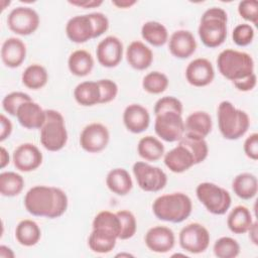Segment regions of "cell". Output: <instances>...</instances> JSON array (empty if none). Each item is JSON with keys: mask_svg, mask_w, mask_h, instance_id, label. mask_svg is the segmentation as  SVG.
<instances>
[{"mask_svg": "<svg viewBox=\"0 0 258 258\" xmlns=\"http://www.w3.org/2000/svg\"><path fill=\"white\" fill-rule=\"evenodd\" d=\"M117 215L121 220V233L119 235V239L128 240L132 238L137 231V222L135 216L128 210L118 211Z\"/></svg>", "mask_w": 258, "mask_h": 258, "instance_id": "obj_40", "label": "cell"}, {"mask_svg": "<svg viewBox=\"0 0 258 258\" xmlns=\"http://www.w3.org/2000/svg\"><path fill=\"white\" fill-rule=\"evenodd\" d=\"M141 36L149 44L159 47L168 41L166 27L158 21H147L141 27Z\"/></svg>", "mask_w": 258, "mask_h": 258, "instance_id": "obj_33", "label": "cell"}, {"mask_svg": "<svg viewBox=\"0 0 258 258\" xmlns=\"http://www.w3.org/2000/svg\"><path fill=\"white\" fill-rule=\"evenodd\" d=\"M110 140L108 128L101 123H91L87 125L80 134V145L89 153L103 151Z\"/></svg>", "mask_w": 258, "mask_h": 258, "instance_id": "obj_12", "label": "cell"}, {"mask_svg": "<svg viewBox=\"0 0 258 258\" xmlns=\"http://www.w3.org/2000/svg\"><path fill=\"white\" fill-rule=\"evenodd\" d=\"M197 49V41L189 30H175L169 37L168 50L176 58H187Z\"/></svg>", "mask_w": 258, "mask_h": 258, "instance_id": "obj_17", "label": "cell"}, {"mask_svg": "<svg viewBox=\"0 0 258 258\" xmlns=\"http://www.w3.org/2000/svg\"><path fill=\"white\" fill-rule=\"evenodd\" d=\"M126 59L131 68L137 71L148 69L153 61V52L140 40L132 41L126 48Z\"/></svg>", "mask_w": 258, "mask_h": 258, "instance_id": "obj_22", "label": "cell"}, {"mask_svg": "<svg viewBox=\"0 0 258 258\" xmlns=\"http://www.w3.org/2000/svg\"><path fill=\"white\" fill-rule=\"evenodd\" d=\"M24 187V178L17 172L4 171L0 174V192L3 197L18 196Z\"/></svg>", "mask_w": 258, "mask_h": 258, "instance_id": "obj_36", "label": "cell"}, {"mask_svg": "<svg viewBox=\"0 0 258 258\" xmlns=\"http://www.w3.org/2000/svg\"><path fill=\"white\" fill-rule=\"evenodd\" d=\"M137 152L146 161H157L164 154V145L158 138L147 135L139 140Z\"/></svg>", "mask_w": 258, "mask_h": 258, "instance_id": "obj_32", "label": "cell"}, {"mask_svg": "<svg viewBox=\"0 0 258 258\" xmlns=\"http://www.w3.org/2000/svg\"><path fill=\"white\" fill-rule=\"evenodd\" d=\"M40 23L38 13L30 7L19 6L13 8L7 16L9 29L18 35H29L36 31Z\"/></svg>", "mask_w": 258, "mask_h": 258, "instance_id": "obj_11", "label": "cell"}, {"mask_svg": "<svg viewBox=\"0 0 258 258\" xmlns=\"http://www.w3.org/2000/svg\"><path fill=\"white\" fill-rule=\"evenodd\" d=\"M10 162V157H9V153L8 151L1 146L0 148V168L3 169L5 166H7Z\"/></svg>", "mask_w": 258, "mask_h": 258, "instance_id": "obj_51", "label": "cell"}, {"mask_svg": "<svg viewBox=\"0 0 258 258\" xmlns=\"http://www.w3.org/2000/svg\"><path fill=\"white\" fill-rule=\"evenodd\" d=\"M178 144L183 145L191 153L195 164L205 161V159L208 157L209 146L205 138L184 133Z\"/></svg>", "mask_w": 258, "mask_h": 258, "instance_id": "obj_35", "label": "cell"}, {"mask_svg": "<svg viewBox=\"0 0 258 258\" xmlns=\"http://www.w3.org/2000/svg\"><path fill=\"white\" fill-rule=\"evenodd\" d=\"M220 74L233 84L254 74V59L245 52L232 48L222 50L217 57Z\"/></svg>", "mask_w": 258, "mask_h": 258, "instance_id": "obj_4", "label": "cell"}, {"mask_svg": "<svg viewBox=\"0 0 258 258\" xmlns=\"http://www.w3.org/2000/svg\"><path fill=\"white\" fill-rule=\"evenodd\" d=\"M234 194L242 200L253 199L258 190V180L256 175L250 172H242L236 175L232 181Z\"/></svg>", "mask_w": 258, "mask_h": 258, "instance_id": "obj_28", "label": "cell"}, {"mask_svg": "<svg viewBox=\"0 0 258 258\" xmlns=\"http://www.w3.org/2000/svg\"><path fill=\"white\" fill-rule=\"evenodd\" d=\"M91 21L94 27V38H97L104 34L109 28V19L102 12L89 13Z\"/></svg>", "mask_w": 258, "mask_h": 258, "instance_id": "obj_46", "label": "cell"}, {"mask_svg": "<svg viewBox=\"0 0 258 258\" xmlns=\"http://www.w3.org/2000/svg\"><path fill=\"white\" fill-rule=\"evenodd\" d=\"M198 200L213 215H224L230 209L232 198L224 187L209 181L201 182L196 188Z\"/></svg>", "mask_w": 258, "mask_h": 258, "instance_id": "obj_7", "label": "cell"}, {"mask_svg": "<svg viewBox=\"0 0 258 258\" xmlns=\"http://www.w3.org/2000/svg\"><path fill=\"white\" fill-rule=\"evenodd\" d=\"M68 68L72 75L86 77L94 68V58L89 51L85 49H77L70 54L68 58Z\"/></svg>", "mask_w": 258, "mask_h": 258, "instance_id": "obj_30", "label": "cell"}, {"mask_svg": "<svg viewBox=\"0 0 258 258\" xmlns=\"http://www.w3.org/2000/svg\"><path fill=\"white\" fill-rule=\"evenodd\" d=\"M98 82L100 88V104H107L113 101L118 95V85L110 79H101Z\"/></svg>", "mask_w": 258, "mask_h": 258, "instance_id": "obj_44", "label": "cell"}, {"mask_svg": "<svg viewBox=\"0 0 258 258\" xmlns=\"http://www.w3.org/2000/svg\"><path fill=\"white\" fill-rule=\"evenodd\" d=\"M31 100V97L24 92H11L3 98L2 108L9 115L16 116L19 106Z\"/></svg>", "mask_w": 258, "mask_h": 258, "instance_id": "obj_41", "label": "cell"}, {"mask_svg": "<svg viewBox=\"0 0 258 258\" xmlns=\"http://www.w3.org/2000/svg\"><path fill=\"white\" fill-rule=\"evenodd\" d=\"M46 119L40 128V143L48 151L61 150L68 142V131L63 116L56 110H45Z\"/></svg>", "mask_w": 258, "mask_h": 258, "instance_id": "obj_6", "label": "cell"}, {"mask_svg": "<svg viewBox=\"0 0 258 258\" xmlns=\"http://www.w3.org/2000/svg\"><path fill=\"white\" fill-rule=\"evenodd\" d=\"M240 16L253 24L258 23V3L255 0H244L238 4Z\"/></svg>", "mask_w": 258, "mask_h": 258, "instance_id": "obj_45", "label": "cell"}, {"mask_svg": "<svg viewBox=\"0 0 258 258\" xmlns=\"http://www.w3.org/2000/svg\"><path fill=\"white\" fill-rule=\"evenodd\" d=\"M217 117L219 130L222 136L228 140L241 138L250 126L248 114L236 108L230 101H222L219 104Z\"/></svg>", "mask_w": 258, "mask_h": 258, "instance_id": "obj_5", "label": "cell"}, {"mask_svg": "<svg viewBox=\"0 0 258 258\" xmlns=\"http://www.w3.org/2000/svg\"><path fill=\"white\" fill-rule=\"evenodd\" d=\"M70 4L74 5V6H78V7H82V8H96L99 7L100 5L103 4L102 0H73V1H69Z\"/></svg>", "mask_w": 258, "mask_h": 258, "instance_id": "obj_50", "label": "cell"}, {"mask_svg": "<svg viewBox=\"0 0 258 258\" xmlns=\"http://www.w3.org/2000/svg\"><path fill=\"white\" fill-rule=\"evenodd\" d=\"M22 84L30 90H39L43 88L48 81L46 69L38 63L28 66L21 76Z\"/></svg>", "mask_w": 258, "mask_h": 258, "instance_id": "obj_34", "label": "cell"}, {"mask_svg": "<svg viewBox=\"0 0 258 258\" xmlns=\"http://www.w3.org/2000/svg\"><path fill=\"white\" fill-rule=\"evenodd\" d=\"M144 241L147 248L152 252L167 253L174 247L175 236L168 227L154 226L146 232Z\"/></svg>", "mask_w": 258, "mask_h": 258, "instance_id": "obj_16", "label": "cell"}, {"mask_svg": "<svg viewBox=\"0 0 258 258\" xmlns=\"http://www.w3.org/2000/svg\"><path fill=\"white\" fill-rule=\"evenodd\" d=\"M93 228H102L114 233L118 239L121 233V220L117 213H112L110 211H102L98 213L92 224Z\"/></svg>", "mask_w": 258, "mask_h": 258, "instance_id": "obj_38", "label": "cell"}, {"mask_svg": "<svg viewBox=\"0 0 258 258\" xmlns=\"http://www.w3.org/2000/svg\"><path fill=\"white\" fill-rule=\"evenodd\" d=\"M256 84H257V77H256V74L254 73L251 76H249L248 78H246L240 82L234 83L233 85L235 86V88L237 90H239L241 92H249L256 87Z\"/></svg>", "mask_w": 258, "mask_h": 258, "instance_id": "obj_48", "label": "cell"}, {"mask_svg": "<svg viewBox=\"0 0 258 258\" xmlns=\"http://www.w3.org/2000/svg\"><path fill=\"white\" fill-rule=\"evenodd\" d=\"M123 123L129 132L142 133L149 127V112L140 104H130L123 112Z\"/></svg>", "mask_w": 258, "mask_h": 258, "instance_id": "obj_19", "label": "cell"}, {"mask_svg": "<svg viewBox=\"0 0 258 258\" xmlns=\"http://www.w3.org/2000/svg\"><path fill=\"white\" fill-rule=\"evenodd\" d=\"M211 236L208 229L200 223H190L184 226L178 235L180 247L191 254L205 252L210 245Z\"/></svg>", "mask_w": 258, "mask_h": 258, "instance_id": "obj_9", "label": "cell"}, {"mask_svg": "<svg viewBox=\"0 0 258 258\" xmlns=\"http://www.w3.org/2000/svg\"><path fill=\"white\" fill-rule=\"evenodd\" d=\"M185 78L194 87H206L215 78V70L212 62L205 57L192 59L185 69Z\"/></svg>", "mask_w": 258, "mask_h": 258, "instance_id": "obj_15", "label": "cell"}, {"mask_svg": "<svg viewBox=\"0 0 258 258\" xmlns=\"http://www.w3.org/2000/svg\"><path fill=\"white\" fill-rule=\"evenodd\" d=\"M254 28L248 23L238 24L232 31V39L238 46L249 45L254 39Z\"/></svg>", "mask_w": 258, "mask_h": 258, "instance_id": "obj_42", "label": "cell"}, {"mask_svg": "<svg viewBox=\"0 0 258 258\" xmlns=\"http://www.w3.org/2000/svg\"><path fill=\"white\" fill-rule=\"evenodd\" d=\"M116 256H117V257H119V256H121V257H123V256H127V257H133V255H131V254H129V253H120V254H117Z\"/></svg>", "mask_w": 258, "mask_h": 258, "instance_id": "obj_55", "label": "cell"}, {"mask_svg": "<svg viewBox=\"0 0 258 258\" xmlns=\"http://www.w3.org/2000/svg\"><path fill=\"white\" fill-rule=\"evenodd\" d=\"M191 211V200L183 192L159 196L152 204V212L158 220L174 224L185 221L190 216Z\"/></svg>", "mask_w": 258, "mask_h": 258, "instance_id": "obj_2", "label": "cell"}, {"mask_svg": "<svg viewBox=\"0 0 258 258\" xmlns=\"http://www.w3.org/2000/svg\"><path fill=\"white\" fill-rule=\"evenodd\" d=\"M253 222L252 214L245 206H236L227 218L229 230L237 235L247 233Z\"/></svg>", "mask_w": 258, "mask_h": 258, "instance_id": "obj_27", "label": "cell"}, {"mask_svg": "<svg viewBox=\"0 0 258 258\" xmlns=\"http://www.w3.org/2000/svg\"><path fill=\"white\" fill-rule=\"evenodd\" d=\"M69 206L67 194L59 187L35 185L24 197L26 211L35 217L56 219L62 216Z\"/></svg>", "mask_w": 258, "mask_h": 258, "instance_id": "obj_1", "label": "cell"}, {"mask_svg": "<svg viewBox=\"0 0 258 258\" xmlns=\"http://www.w3.org/2000/svg\"><path fill=\"white\" fill-rule=\"evenodd\" d=\"M26 57V45L18 37H8L1 46L2 62L10 69L18 68Z\"/></svg>", "mask_w": 258, "mask_h": 258, "instance_id": "obj_21", "label": "cell"}, {"mask_svg": "<svg viewBox=\"0 0 258 258\" xmlns=\"http://www.w3.org/2000/svg\"><path fill=\"white\" fill-rule=\"evenodd\" d=\"M107 187L117 196H126L133 187L129 172L123 167L111 169L106 176Z\"/></svg>", "mask_w": 258, "mask_h": 258, "instance_id": "obj_26", "label": "cell"}, {"mask_svg": "<svg viewBox=\"0 0 258 258\" xmlns=\"http://www.w3.org/2000/svg\"><path fill=\"white\" fill-rule=\"evenodd\" d=\"M14 252L12 251L11 248L5 246V245H1L0 246V257L1 258H14Z\"/></svg>", "mask_w": 258, "mask_h": 258, "instance_id": "obj_54", "label": "cell"}, {"mask_svg": "<svg viewBox=\"0 0 258 258\" xmlns=\"http://www.w3.org/2000/svg\"><path fill=\"white\" fill-rule=\"evenodd\" d=\"M244 152L252 160L258 159V133L250 134L244 141Z\"/></svg>", "mask_w": 258, "mask_h": 258, "instance_id": "obj_47", "label": "cell"}, {"mask_svg": "<svg viewBox=\"0 0 258 258\" xmlns=\"http://www.w3.org/2000/svg\"><path fill=\"white\" fill-rule=\"evenodd\" d=\"M117 239L118 237L108 230L93 228V231L88 238V245L95 253L107 254L115 248Z\"/></svg>", "mask_w": 258, "mask_h": 258, "instance_id": "obj_25", "label": "cell"}, {"mask_svg": "<svg viewBox=\"0 0 258 258\" xmlns=\"http://www.w3.org/2000/svg\"><path fill=\"white\" fill-rule=\"evenodd\" d=\"M136 3H137L136 0H114V1H112L113 5H115L118 8H123V9L130 8L133 5H135Z\"/></svg>", "mask_w": 258, "mask_h": 258, "instance_id": "obj_52", "label": "cell"}, {"mask_svg": "<svg viewBox=\"0 0 258 258\" xmlns=\"http://www.w3.org/2000/svg\"><path fill=\"white\" fill-rule=\"evenodd\" d=\"M163 161L165 166L174 173L184 172L196 165L191 153L181 144L166 152Z\"/></svg>", "mask_w": 258, "mask_h": 258, "instance_id": "obj_23", "label": "cell"}, {"mask_svg": "<svg viewBox=\"0 0 258 258\" xmlns=\"http://www.w3.org/2000/svg\"><path fill=\"white\" fill-rule=\"evenodd\" d=\"M169 81L165 74L153 71L144 76L142 80V88L145 92L153 95L163 93L168 87Z\"/></svg>", "mask_w": 258, "mask_h": 258, "instance_id": "obj_37", "label": "cell"}, {"mask_svg": "<svg viewBox=\"0 0 258 258\" xmlns=\"http://www.w3.org/2000/svg\"><path fill=\"white\" fill-rule=\"evenodd\" d=\"M132 170L138 186L144 191L157 192L163 189L167 183L166 173L158 166L137 161L133 164Z\"/></svg>", "mask_w": 258, "mask_h": 258, "instance_id": "obj_8", "label": "cell"}, {"mask_svg": "<svg viewBox=\"0 0 258 258\" xmlns=\"http://www.w3.org/2000/svg\"><path fill=\"white\" fill-rule=\"evenodd\" d=\"M182 103L173 96H164L158 99L154 105V115H157L161 112L172 111L182 115Z\"/></svg>", "mask_w": 258, "mask_h": 258, "instance_id": "obj_43", "label": "cell"}, {"mask_svg": "<svg viewBox=\"0 0 258 258\" xmlns=\"http://www.w3.org/2000/svg\"><path fill=\"white\" fill-rule=\"evenodd\" d=\"M42 153L39 148L32 143H22L16 147L12 154L13 164L16 169L29 172L37 169L42 163Z\"/></svg>", "mask_w": 258, "mask_h": 258, "instance_id": "obj_14", "label": "cell"}, {"mask_svg": "<svg viewBox=\"0 0 258 258\" xmlns=\"http://www.w3.org/2000/svg\"><path fill=\"white\" fill-rule=\"evenodd\" d=\"M123 43L114 35L106 36L102 39L96 48V56L99 63L104 68L117 67L123 57Z\"/></svg>", "mask_w": 258, "mask_h": 258, "instance_id": "obj_13", "label": "cell"}, {"mask_svg": "<svg viewBox=\"0 0 258 258\" xmlns=\"http://www.w3.org/2000/svg\"><path fill=\"white\" fill-rule=\"evenodd\" d=\"M16 118L19 124L26 129H40L45 122L46 113L39 104L31 100L19 106Z\"/></svg>", "mask_w": 258, "mask_h": 258, "instance_id": "obj_20", "label": "cell"}, {"mask_svg": "<svg viewBox=\"0 0 258 258\" xmlns=\"http://www.w3.org/2000/svg\"><path fill=\"white\" fill-rule=\"evenodd\" d=\"M228 14L220 7H211L207 9L200 21L198 33L200 39L210 48H215L222 45L228 33L227 28Z\"/></svg>", "mask_w": 258, "mask_h": 258, "instance_id": "obj_3", "label": "cell"}, {"mask_svg": "<svg viewBox=\"0 0 258 258\" xmlns=\"http://www.w3.org/2000/svg\"><path fill=\"white\" fill-rule=\"evenodd\" d=\"M13 130V126L11 121L4 115H0V141L3 142L5 139H7Z\"/></svg>", "mask_w": 258, "mask_h": 258, "instance_id": "obj_49", "label": "cell"}, {"mask_svg": "<svg viewBox=\"0 0 258 258\" xmlns=\"http://www.w3.org/2000/svg\"><path fill=\"white\" fill-rule=\"evenodd\" d=\"M68 38L75 43H84L94 38V27L89 14L77 15L69 19L66 25Z\"/></svg>", "mask_w": 258, "mask_h": 258, "instance_id": "obj_18", "label": "cell"}, {"mask_svg": "<svg viewBox=\"0 0 258 258\" xmlns=\"http://www.w3.org/2000/svg\"><path fill=\"white\" fill-rule=\"evenodd\" d=\"M213 121L209 113L195 111L184 121V133L206 138L212 131Z\"/></svg>", "mask_w": 258, "mask_h": 258, "instance_id": "obj_24", "label": "cell"}, {"mask_svg": "<svg viewBox=\"0 0 258 258\" xmlns=\"http://www.w3.org/2000/svg\"><path fill=\"white\" fill-rule=\"evenodd\" d=\"M248 233H249V238H250V240H251V242L254 244V245H257L258 244V239H257V233H258V231H257V222L256 221H254L253 223H252V225H251V227L249 228V230H248Z\"/></svg>", "mask_w": 258, "mask_h": 258, "instance_id": "obj_53", "label": "cell"}, {"mask_svg": "<svg viewBox=\"0 0 258 258\" xmlns=\"http://www.w3.org/2000/svg\"><path fill=\"white\" fill-rule=\"evenodd\" d=\"M100 88L98 82L85 81L77 85L74 90L76 102L84 107H91L100 104Z\"/></svg>", "mask_w": 258, "mask_h": 258, "instance_id": "obj_29", "label": "cell"}, {"mask_svg": "<svg viewBox=\"0 0 258 258\" xmlns=\"http://www.w3.org/2000/svg\"><path fill=\"white\" fill-rule=\"evenodd\" d=\"M213 251L218 258H235L240 254V245L234 238L224 236L216 240Z\"/></svg>", "mask_w": 258, "mask_h": 258, "instance_id": "obj_39", "label": "cell"}, {"mask_svg": "<svg viewBox=\"0 0 258 258\" xmlns=\"http://www.w3.org/2000/svg\"><path fill=\"white\" fill-rule=\"evenodd\" d=\"M154 131L166 142L179 141L184 134V121L181 114L167 111L155 115Z\"/></svg>", "mask_w": 258, "mask_h": 258, "instance_id": "obj_10", "label": "cell"}, {"mask_svg": "<svg viewBox=\"0 0 258 258\" xmlns=\"http://www.w3.org/2000/svg\"><path fill=\"white\" fill-rule=\"evenodd\" d=\"M41 231L36 222L25 219L20 221L15 228V238L17 242L25 247H31L38 243Z\"/></svg>", "mask_w": 258, "mask_h": 258, "instance_id": "obj_31", "label": "cell"}]
</instances>
